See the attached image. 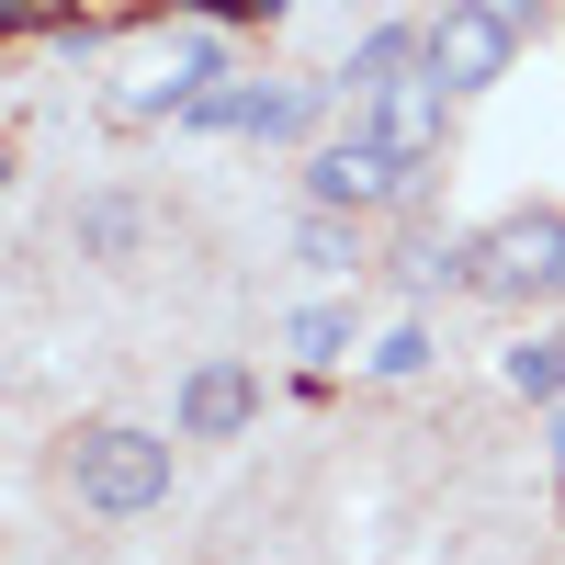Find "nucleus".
<instances>
[{"instance_id": "nucleus-1", "label": "nucleus", "mask_w": 565, "mask_h": 565, "mask_svg": "<svg viewBox=\"0 0 565 565\" xmlns=\"http://www.w3.org/2000/svg\"><path fill=\"white\" fill-rule=\"evenodd\" d=\"M68 487L79 509H103V521H148L170 498V430H136V418H90L68 441Z\"/></svg>"}, {"instance_id": "nucleus-2", "label": "nucleus", "mask_w": 565, "mask_h": 565, "mask_svg": "<svg viewBox=\"0 0 565 565\" xmlns=\"http://www.w3.org/2000/svg\"><path fill=\"white\" fill-rule=\"evenodd\" d=\"M532 45V23L509 12V0H441L430 12V68L452 79V90H487V79H509V57Z\"/></svg>"}, {"instance_id": "nucleus-3", "label": "nucleus", "mask_w": 565, "mask_h": 565, "mask_svg": "<svg viewBox=\"0 0 565 565\" xmlns=\"http://www.w3.org/2000/svg\"><path fill=\"white\" fill-rule=\"evenodd\" d=\"M407 159L385 148V136H373V125H351V136H328V148L306 159V204H340V215H373V204H396L407 193Z\"/></svg>"}, {"instance_id": "nucleus-4", "label": "nucleus", "mask_w": 565, "mask_h": 565, "mask_svg": "<svg viewBox=\"0 0 565 565\" xmlns=\"http://www.w3.org/2000/svg\"><path fill=\"white\" fill-rule=\"evenodd\" d=\"M476 295H565V215H509V226H487V271H476Z\"/></svg>"}, {"instance_id": "nucleus-5", "label": "nucleus", "mask_w": 565, "mask_h": 565, "mask_svg": "<svg viewBox=\"0 0 565 565\" xmlns=\"http://www.w3.org/2000/svg\"><path fill=\"white\" fill-rule=\"evenodd\" d=\"M249 418H260V373L249 362H193V373H181V407H170V430L181 441H238L249 430Z\"/></svg>"}, {"instance_id": "nucleus-6", "label": "nucleus", "mask_w": 565, "mask_h": 565, "mask_svg": "<svg viewBox=\"0 0 565 565\" xmlns=\"http://www.w3.org/2000/svg\"><path fill=\"white\" fill-rule=\"evenodd\" d=\"M452 103H463V90H452V79H441L430 57H418L407 79H385V90H373V136H385V148H396V159L418 170V159L441 148V125H452Z\"/></svg>"}, {"instance_id": "nucleus-7", "label": "nucleus", "mask_w": 565, "mask_h": 565, "mask_svg": "<svg viewBox=\"0 0 565 565\" xmlns=\"http://www.w3.org/2000/svg\"><path fill=\"white\" fill-rule=\"evenodd\" d=\"M68 238H79V260H136V249H148V204H136V193H79Z\"/></svg>"}, {"instance_id": "nucleus-8", "label": "nucleus", "mask_w": 565, "mask_h": 565, "mask_svg": "<svg viewBox=\"0 0 565 565\" xmlns=\"http://www.w3.org/2000/svg\"><path fill=\"white\" fill-rule=\"evenodd\" d=\"M418 57H430V23H373L351 57H340V79H351V90H385V79H407Z\"/></svg>"}, {"instance_id": "nucleus-9", "label": "nucleus", "mask_w": 565, "mask_h": 565, "mask_svg": "<svg viewBox=\"0 0 565 565\" xmlns=\"http://www.w3.org/2000/svg\"><path fill=\"white\" fill-rule=\"evenodd\" d=\"M295 260H306V271H328V282H351V271H362V215L306 204V215H295Z\"/></svg>"}, {"instance_id": "nucleus-10", "label": "nucleus", "mask_w": 565, "mask_h": 565, "mask_svg": "<svg viewBox=\"0 0 565 565\" xmlns=\"http://www.w3.org/2000/svg\"><path fill=\"white\" fill-rule=\"evenodd\" d=\"M509 385L543 396V407H565V340H521V351H509Z\"/></svg>"}, {"instance_id": "nucleus-11", "label": "nucleus", "mask_w": 565, "mask_h": 565, "mask_svg": "<svg viewBox=\"0 0 565 565\" xmlns=\"http://www.w3.org/2000/svg\"><path fill=\"white\" fill-rule=\"evenodd\" d=\"M0 23H12V34H68V45L90 34V23H79V0H0Z\"/></svg>"}, {"instance_id": "nucleus-12", "label": "nucleus", "mask_w": 565, "mask_h": 565, "mask_svg": "<svg viewBox=\"0 0 565 565\" xmlns=\"http://www.w3.org/2000/svg\"><path fill=\"white\" fill-rule=\"evenodd\" d=\"M295 351H306V362H340V351H351V306H306V317H295Z\"/></svg>"}, {"instance_id": "nucleus-13", "label": "nucleus", "mask_w": 565, "mask_h": 565, "mask_svg": "<svg viewBox=\"0 0 565 565\" xmlns=\"http://www.w3.org/2000/svg\"><path fill=\"white\" fill-rule=\"evenodd\" d=\"M418 362H430V328H418V317H407V328H385V340H373V373H385V385H407Z\"/></svg>"}]
</instances>
